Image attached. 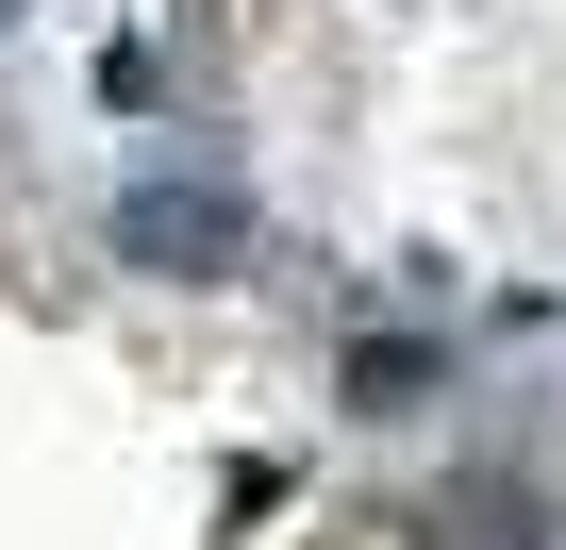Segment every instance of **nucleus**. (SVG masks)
<instances>
[{
  "instance_id": "f257e3e1",
  "label": "nucleus",
  "mask_w": 566,
  "mask_h": 550,
  "mask_svg": "<svg viewBox=\"0 0 566 550\" xmlns=\"http://www.w3.org/2000/svg\"><path fill=\"white\" fill-rule=\"evenodd\" d=\"M233 234H250V217H233L217 184H134V200H117V250H150V267H233Z\"/></svg>"
}]
</instances>
